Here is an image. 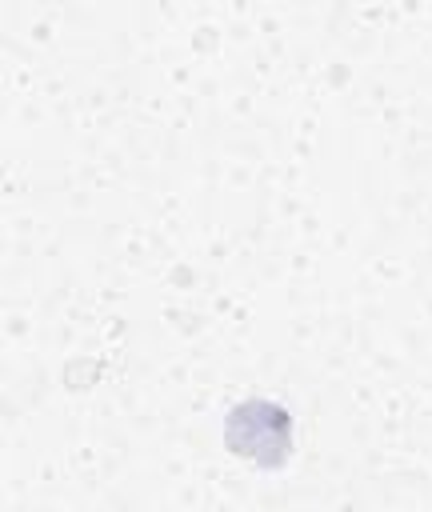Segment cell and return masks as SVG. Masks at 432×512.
Returning a JSON list of instances; mask_svg holds the SVG:
<instances>
[{
    "label": "cell",
    "instance_id": "6da1fadb",
    "mask_svg": "<svg viewBox=\"0 0 432 512\" xmlns=\"http://www.w3.org/2000/svg\"><path fill=\"white\" fill-rule=\"evenodd\" d=\"M292 440H296V420L288 404L272 396H244L220 420V444L236 460H248L264 472H276L288 464Z\"/></svg>",
    "mask_w": 432,
    "mask_h": 512
}]
</instances>
